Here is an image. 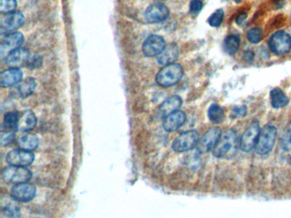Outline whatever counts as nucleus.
Returning a JSON list of instances; mask_svg holds the SVG:
<instances>
[{
    "label": "nucleus",
    "instance_id": "1",
    "mask_svg": "<svg viewBox=\"0 0 291 218\" xmlns=\"http://www.w3.org/2000/svg\"><path fill=\"white\" fill-rule=\"evenodd\" d=\"M237 147H239V141L237 140V132L234 130H226L221 134L213 149V155L218 159H229L237 154Z\"/></svg>",
    "mask_w": 291,
    "mask_h": 218
},
{
    "label": "nucleus",
    "instance_id": "2",
    "mask_svg": "<svg viewBox=\"0 0 291 218\" xmlns=\"http://www.w3.org/2000/svg\"><path fill=\"white\" fill-rule=\"evenodd\" d=\"M184 70L181 65L177 63L164 66L156 74L155 81L161 87H170L176 85L182 79Z\"/></svg>",
    "mask_w": 291,
    "mask_h": 218
},
{
    "label": "nucleus",
    "instance_id": "3",
    "mask_svg": "<svg viewBox=\"0 0 291 218\" xmlns=\"http://www.w3.org/2000/svg\"><path fill=\"white\" fill-rule=\"evenodd\" d=\"M278 130L273 125L267 124L261 130V134L255 147L257 155L264 156L270 154L276 143Z\"/></svg>",
    "mask_w": 291,
    "mask_h": 218
},
{
    "label": "nucleus",
    "instance_id": "4",
    "mask_svg": "<svg viewBox=\"0 0 291 218\" xmlns=\"http://www.w3.org/2000/svg\"><path fill=\"white\" fill-rule=\"evenodd\" d=\"M261 126L257 120H253L247 126L239 140V148L242 151L250 152L255 149L259 136L261 134Z\"/></svg>",
    "mask_w": 291,
    "mask_h": 218
},
{
    "label": "nucleus",
    "instance_id": "5",
    "mask_svg": "<svg viewBox=\"0 0 291 218\" xmlns=\"http://www.w3.org/2000/svg\"><path fill=\"white\" fill-rule=\"evenodd\" d=\"M200 141V136L197 130L185 131L177 136L173 143V149L177 153H185L195 149Z\"/></svg>",
    "mask_w": 291,
    "mask_h": 218
},
{
    "label": "nucleus",
    "instance_id": "6",
    "mask_svg": "<svg viewBox=\"0 0 291 218\" xmlns=\"http://www.w3.org/2000/svg\"><path fill=\"white\" fill-rule=\"evenodd\" d=\"M2 177L4 182L12 184H21L28 182L32 178V172L26 167L9 165L3 169Z\"/></svg>",
    "mask_w": 291,
    "mask_h": 218
},
{
    "label": "nucleus",
    "instance_id": "7",
    "mask_svg": "<svg viewBox=\"0 0 291 218\" xmlns=\"http://www.w3.org/2000/svg\"><path fill=\"white\" fill-rule=\"evenodd\" d=\"M268 45L274 54H287L291 50V36L285 31H279L272 35Z\"/></svg>",
    "mask_w": 291,
    "mask_h": 218
},
{
    "label": "nucleus",
    "instance_id": "8",
    "mask_svg": "<svg viewBox=\"0 0 291 218\" xmlns=\"http://www.w3.org/2000/svg\"><path fill=\"white\" fill-rule=\"evenodd\" d=\"M24 15L19 11H13L5 14L0 21L1 32L2 34H7L16 32L17 29L24 25Z\"/></svg>",
    "mask_w": 291,
    "mask_h": 218
},
{
    "label": "nucleus",
    "instance_id": "9",
    "mask_svg": "<svg viewBox=\"0 0 291 218\" xmlns=\"http://www.w3.org/2000/svg\"><path fill=\"white\" fill-rule=\"evenodd\" d=\"M221 134L222 131L219 128L213 127L210 129L202 136L197 147V151L200 154H207L213 150L220 138Z\"/></svg>",
    "mask_w": 291,
    "mask_h": 218
},
{
    "label": "nucleus",
    "instance_id": "10",
    "mask_svg": "<svg viewBox=\"0 0 291 218\" xmlns=\"http://www.w3.org/2000/svg\"><path fill=\"white\" fill-rule=\"evenodd\" d=\"M34 154L24 149H15L7 155L6 161L9 165L26 167L30 165L34 161Z\"/></svg>",
    "mask_w": 291,
    "mask_h": 218
},
{
    "label": "nucleus",
    "instance_id": "11",
    "mask_svg": "<svg viewBox=\"0 0 291 218\" xmlns=\"http://www.w3.org/2000/svg\"><path fill=\"white\" fill-rule=\"evenodd\" d=\"M10 195L13 200L19 202H28L35 197L36 188L28 182L14 185L10 190Z\"/></svg>",
    "mask_w": 291,
    "mask_h": 218
},
{
    "label": "nucleus",
    "instance_id": "12",
    "mask_svg": "<svg viewBox=\"0 0 291 218\" xmlns=\"http://www.w3.org/2000/svg\"><path fill=\"white\" fill-rule=\"evenodd\" d=\"M166 47L165 40L159 35H151L143 44V52L148 57L157 56Z\"/></svg>",
    "mask_w": 291,
    "mask_h": 218
},
{
    "label": "nucleus",
    "instance_id": "13",
    "mask_svg": "<svg viewBox=\"0 0 291 218\" xmlns=\"http://www.w3.org/2000/svg\"><path fill=\"white\" fill-rule=\"evenodd\" d=\"M169 9L164 3H152L146 9V18L150 23H158L165 21L169 16Z\"/></svg>",
    "mask_w": 291,
    "mask_h": 218
},
{
    "label": "nucleus",
    "instance_id": "14",
    "mask_svg": "<svg viewBox=\"0 0 291 218\" xmlns=\"http://www.w3.org/2000/svg\"><path fill=\"white\" fill-rule=\"evenodd\" d=\"M24 42V36L20 32H14L11 34H6L1 43V54H9L14 50L20 48Z\"/></svg>",
    "mask_w": 291,
    "mask_h": 218
},
{
    "label": "nucleus",
    "instance_id": "15",
    "mask_svg": "<svg viewBox=\"0 0 291 218\" xmlns=\"http://www.w3.org/2000/svg\"><path fill=\"white\" fill-rule=\"evenodd\" d=\"M186 121V114L185 112L178 110L176 112L171 113L163 119L164 130L167 132H173L182 127Z\"/></svg>",
    "mask_w": 291,
    "mask_h": 218
},
{
    "label": "nucleus",
    "instance_id": "16",
    "mask_svg": "<svg viewBox=\"0 0 291 218\" xmlns=\"http://www.w3.org/2000/svg\"><path fill=\"white\" fill-rule=\"evenodd\" d=\"M22 71L18 67H11L4 70L0 74V85L3 88L18 85L22 79Z\"/></svg>",
    "mask_w": 291,
    "mask_h": 218
},
{
    "label": "nucleus",
    "instance_id": "17",
    "mask_svg": "<svg viewBox=\"0 0 291 218\" xmlns=\"http://www.w3.org/2000/svg\"><path fill=\"white\" fill-rule=\"evenodd\" d=\"M29 57V52L27 49L18 48L7 54L6 62L10 67H18L27 63Z\"/></svg>",
    "mask_w": 291,
    "mask_h": 218
},
{
    "label": "nucleus",
    "instance_id": "18",
    "mask_svg": "<svg viewBox=\"0 0 291 218\" xmlns=\"http://www.w3.org/2000/svg\"><path fill=\"white\" fill-rule=\"evenodd\" d=\"M179 57V48L175 44H170L166 46L161 54L157 55L158 63L167 66L175 62Z\"/></svg>",
    "mask_w": 291,
    "mask_h": 218
},
{
    "label": "nucleus",
    "instance_id": "19",
    "mask_svg": "<svg viewBox=\"0 0 291 218\" xmlns=\"http://www.w3.org/2000/svg\"><path fill=\"white\" fill-rule=\"evenodd\" d=\"M182 98L179 96H173L165 100L159 108V112L163 118L178 111L182 106Z\"/></svg>",
    "mask_w": 291,
    "mask_h": 218
},
{
    "label": "nucleus",
    "instance_id": "20",
    "mask_svg": "<svg viewBox=\"0 0 291 218\" xmlns=\"http://www.w3.org/2000/svg\"><path fill=\"white\" fill-rule=\"evenodd\" d=\"M37 124V118L34 112L31 110H26L19 117L16 130L21 132H27L33 130Z\"/></svg>",
    "mask_w": 291,
    "mask_h": 218
},
{
    "label": "nucleus",
    "instance_id": "21",
    "mask_svg": "<svg viewBox=\"0 0 291 218\" xmlns=\"http://www.w3.org/2000/svg\"><path fill=\"white\" fill-rule=\"evenodd\" d=\"M39 138L35 135L30 133H24L19 136L16 139V144L21 149L27 151H33L39 147Z\"/></svg>",
    "mask_w": 291,
    "mask_h": 218
},
{
    "label": "nucleus",
    "instance_id": "22",
    "mask_svg": "<svg viewBox=\"0 0 291 218\" xmlns=\"http://www.w3.org/2000/svg\"><path fill=\"white\" fill-rule=\"evenodd\" d=\"M36 88V81L33 78H27L21 82L15 88V92L21 98H27L34 93Z\"/></svg>",
    "mask_w": 291,
    "mask_h": 218
},
{
    "label": "nucleus",
    "instance_id": "23",
    "mask_svg": "<svg viewBox=\"0 0 291 218\" xmlns=\"http://www.w3.org/2000/svg\"><path fill=\"white\" fill-rule=\"evenodd\" d=\"M270 102L274 109H282L288 105L289 98L281 89L274 88L270 92Z\"/></svg>",
    "mask_w": 291,
    "mask_h": 218
},
{
    "label": "nucleus",
    "instance_id": "24",
    "mask_svg": "<svg viewBox=\"0 0 291 218\" xmlns=\"http://www.w3.org/2000/svg\"><path fill=\"white\" fill-rule=\"evenodd\" d=\"M279 150L282 153L283 156L285 155V158L291 157V125L286 129L282 136Z\"/></svg>",
    "mask_w": 291,
    "mask_h": 218
},
{
    "label": "nucleus",
    "instance_id": "25",
    "mask_svg": "<svg viewBox=\"0 0 291 218\" xmlns=\"http://www.w3.org/2000/svg\"><path fill=\"white\" fill-rule=\"evenodd\" d=\"M208 117L214 124H220L224 120V110L217 104H212L208 110Z\"/></svg>",
    "mask_w": 291,
    "mask_h": 218
},
{
    "label": "nucleus",
    "instance_id": "26",
    "mask_svg": "<svg viewBox=\"0 0 291 218\" xmlns=\"http://www.w3.org/2000/svg\"><path fill=\"white\" fill-rule=\"evenodd\" d=\"M240 47V39L237 35H230L224 40V51L227 54L232 55L236 54Z\"/></svg>",
    "mask_w": 291,
    "mask_h": 218
},
{
    "label": "nucleus",
    "instance_id": "27",
    "mask_svg": "<svg viewBox=\"0 0 291 218\" xmlns=\"http://www.w3.org/2000/svg\"><path fill=\"white\" fill-rule=\"evenodd\" d=\"M19 117L20 115L17 112H7L3 118V130H17L16 129H17Z\"/></svg>",
    "mask_w": 291,
    "mask_h": 218
},
{
    "label": "nucleus",
    "instance_id": "28",
    "mask_svg": "<svg viewBox=\"0 0 291 218\" xmlns=\"http://www.w3.org/2000/svg\"><path fill=\"white\" fill-rule=\"evenodd\" d=\"M21 212L15 204L9 203L2 207L0 218H20Z\"/></svg>",
    "mask_w": 291,
    "mask_h": 218
},
{
    "label": "nucleus",
    "instance_id": "29",
    "mask_svg": "<svg viewBox=\"0 0 291 218\" xmlns=\"http://www.w3.org/2000/svg\"><path fill=\"white\" fill-rule=\"evenodd\" d=\"M224 10L222 9H218L216 12L213 13L210 16L208 22L213 27H218L221 25L222 21L224 20Z\"/></svg>",
    "mask_w": 291,
    "mask_h": 218
},
{
    "label": "nucleus",
    "instance_id": "30",
    "mask_svg": "<svg viewBox=\"0 0 291 218\" xmlns=\"http://www.w3.org/2000/svg\"><path fill=\"white\" fill-rule=\"evenodd\" d=\"M16 6V0H0V12L2 14H8L15 11Z\"/></svg>",
    "mask_w": 291,
    "mask_h": 218
},
{
    "label": "nucleus",
    "instance_id": "31",
    "mask_svg": "<svg viewBox=\"0 0 291 218\" xmlns=\"http://www.w3.org/2000/svg\"><path fill=\"white\" fill-rule=\"evenodd\" d=\"M248 40L251 44H258L261 42V39H262V30L261 28H252L248 32Z\"/></svg>",
    "mask_w": 291,
    "mask_h": 218
},
{
    "label": "nucleus",
    "instance_id": "32",
    "mask_svg": "<svg viewBox=\"0 0 291 218\" xmlns=\"http://www.w3.org/2000/svg\"><path fill=\"white\" fill-rule=\"evenodd\" d=\"M15 130H3L0 134V142L2 146H6L15 138Z\"/></svg>",
    "mask_w": 291,
    "mask_h": 218
},
{
    "label": "nucleus",
    "instance_id": "33",
    "mask_svg": "<svg viewBox=\"0 0 291 218\" xmlns=\"http://www.w3.org/2000/svg\"><path fill=\"white\" fill-rule=\"evenodd\" d=\"M27 65L30 67L31 69L38 68V67H40L42 65V57L40 55L35 54L34 56L29 57L28 61H27Z\"/></svg>",
    "mask_w": 291,
    "mask_h": 218
},
{
    "label": "nucleus",
    "instance_id": "34",
    "mask_svg": "<svg viewBox=\"0 0 291 218\" xmlns=\"http://www.w3.org/2000/svg\"><path fill=\"white\" fill-rule=\"evenodd\" d=\"M203 3L201 0H192L190 4V12L192 15H197L203 9Z\"/></svg>",
    "mask_w": 291,
    "mask_h": 218
},
{
    "label": "nucleus",
    "instance_id": "35",
    "mask_svg": "<svg viewBox=\"0 0 291 218\" xmlns=\"http://www.w3.org/2000/svg\"><path fill=\"white\" fill-rule=\"evenodd\" d=\"M247 114V108L245 106H237L232 109V116L235 118L245 117Z\"/></svg>",
    "mask_w": 291,
    "mask_h": 218
},
{
    "label": "nucleus",
    "instance_id": "36",
    "mask_svg": "<svg viewBox=\"0 0 291 218\" xmlns=\"http://www.w3.org/2000/svg\"><path fill=\"white\" fill-rule=\"evenodd\" d=\"M247 17H248V15H247L246 13H241V14L237 15V17L236 18V23H237V25H239V26H242V25L245 23Z\"/></svg>",
    "mask_w": 291,
    "mask_h": 218
},
{
    "label": "nucleus",
    "instance_id": "37",
    "mask_svg": "<svg viewBox=\"0 0 291 218\" xmlns=\"http://www.w3.org/2000/svg\"><path fill=\"white\" fill-rule=\"evenodd\" d=\"M243 57L245 59L246 61H248V62H252L253 60H254V58H255V54H254V52H251V51H247V52H244Z\"/></svg>",
    "mask_w": 291,
    "mask_h": 218
},
{
    "label": "nucleus",
    "instance_id": "38",
    "mask_svg": "<svg viewBox=\"0 0 291 218\" xmlns=\"http://www.w3.org/2000/svg\"><path fill=\"white\" fill-rule=\"evenodd\" d=\"M235 2H240V0H234Z\"/></svg>",
    "mask_w": 291,
    "mask_h": 218
}]
</instances>
